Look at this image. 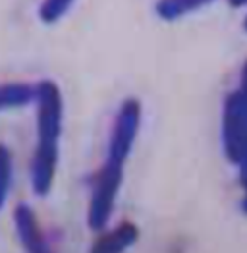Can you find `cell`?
I'll return each instance as SVG.
<instances>
[{
	"mask_svg": "<svg viewBox=\"0 0 247 253\" xmlns=\"http://www.w3.org/2000/svg\"><path fill=\"white\" fill-rule=\"evenodd\" d=\"M0 167H2V205H6L10 186H12V155H10V149L6 145H2Z\"/></svg>",
	"mask_w": 247,
	"mask_h": 253,
	"instance_id": "cell-10",
	"label": "cell"
},
{
	"mask_svg": "<svg viewBox=\"0 0 247 253\" xmlns=\"http://www.w3.org/2000/svg\"><path fill=\"white\" fill-rule=\"evenodd\" d=\"M240 169V182H242V188L244 191H247V159L238 167Z\"/></svg>",
	"mask_w": 247,
	"mask_h": 253,
	"instance_id": "cell-11",
	"label": "cell"
},
{
	"mask_svg": "<svg viewBox=\"0 0 247 253\" xmlns=\"http://www.w3.org/2000/svg\"><path fill=\"white\" fill-rule=\"evenodd\" d=\"M228 4H230L232 8H246L247 0H228Z\"/></svg>",
	"mask_w": 247,
	"mask_h": 253,
	"instance_id": "cell-12",
	"label": "cell"
},
{
	"mask_svg": "<svg viewBox=\"0 0 247 253\" xmlns=\"http://www.w3.org/2000/svg\"><path fill=\"white\" fill-rule=\"evenodd\" d=\"M220 131L226 159L240 167L247 159V58L240 70V84L224 99Z\"/></svg>",
	"mask_w": 247,
	"mask_h": 253,
	"instance_id": "cell-2",
	"label": "cell"
},
{
	"mask_svg": "<svg viewBox=\"0 0 247 253\" xmlns=\"http://www.w3.org/2000/svg\"><path fill=\"white\" fill-rule=\"evenodd\" d=\"M39 95L37 84H25V82H12L4 84L0 89V108H23L27 105H35Z\"/></svg>",
	"mask_w": 247,
	"mask_h": 253,
	"instance_id": "cell-7",
	"label": "cell"
},
{
	"mask_svg": "<svg viewBox=\"0 0 247 253\" xmlns=\"http://www.w3.org/2000/svg\"><path fill=\"white\" fill-rule=\"evenodd\" d=\"M37 87V143L29 163V184L35 195L44 197L52 191L60 161L64 101L60 87L52 80H41Z\"/></svg>",
	"mask_w": 247,
	"mask_h": 253,
	"instance_id": "cell-1",
	"label": "cell"
},
{
	"mask_svg": "<svg viewBox=\"0 0 247 253\" xmlns=\"http://www.w3.org/2000/svg\"><path fill=\"white\" fill-rule=\"evenodd\" d=\"M74 2L76 0H41V4L37 8V16L44 25H52L70 12Z\"/></svg>",
	"mask_w": 247,
	"mask_h": 253,
	"instance_id": "cell-9",
	"label": "cell"
},
{
	"mask_svg": "<svg viewBox=\"0 0 247 253\" xmlns=\"http://www.w3.org/2000/svg\"><path fill=\"white\" fill-rule=\"evenodd\" d=\"M122 182L124 165L112 163L106 159L91 182V193H89L87 214H85L89 230H93V232L106 230V224L110 222V216L116 209Z\"/></svg>",
	"mask_w": 247,
	"mask_h": 253,
	"instance_id": "cell-3",
	"label": "cell"
},
{
	"mask_svg": "<svg viewBox=\"0 0 247 253\" xmlns=\"http://www.w3.org/2000/svg\"><path fill=\"white\" fill-rule=\"evenodd\" d=\"M240 207H242V212H244V214H247V191H244V197H242Z\"/></svg>",
	"mask_w": 247,
	"mask_h": 253,
	"instance_id": "cell-13",
	"label": "cell"
},
{
	"mask_svg": "<svg viewBox=\"0 0 247 253\" xmlns=\"http://www.w3.org/2000/svg\"><path fill=\"white\" fill-rule=\"evenodd\" d=\"M242 27H244V31L247 33V16L244 18V23H242Z\"/></svg>",
	"mask_w": 247,
	"mask_h": 253,
	"instance_id": "cell-14",
	"label": "cell"
},
{
	"mask_svg": "<svg viewBox=\"0 0 247 253\" xmlns=\"http://www.w3.org/2000/svg\"><path fill=\"white\" fill-rule=\"evenodd\" d=\"M137 240H139L137 224L131 220H124L99 234V238L91 244L89 253H125L135 246Z\"/></svg>",
	"mask_w": 247,
	"mask_h": 253,
	"instance_id": "cell-6",
	"label": "cell"
},
{
	"mask_svg": "<svg viewBox=\"0 0 247 253\" xmlns=\"http://www.w3.org/2000/svg\"><path fill=\"white\" fill-rule=\"evenodd\" d=\"M141 116L143 108L141 101L129 97L124 99L112 120L110 135H108V147H106V159L118 165H125L131 151L135 147L139 127H141Z\"/></svg>",
	"mask_w": 247,
	"mask_h": 253,
	"instance_id": "cell-4",
	"label": "cell"
},
{
	"mask_svg": "<svg viewBox=\"0 0 247 253\" xmlns=\"http://www.w3.org/2000/svg\"><path fill=\"white\" fill-rule=\"evenodd\" d=\"M212 2L214 0H157L155 14L163 21H178Z\"/></svg>",
	"mask_w": 247,
	"mask_h": 253,
	"instance_id": "cell-8",
	"label": "cell"
},
{
	"mask_svg": "<svg viewBox=\"0 0 247 253\" xmlns=\"http://www.w3.org/2000/svg\"><path fill=\"white\" fill-rule=\"evenodd\" d=\"M14 228L25 253H54L50 242L42 232L39 218L31 205L18 203L14 209Z\"/></svg>",
	"mask_w": 247,
	"mask_h": 253,
	"instance_id": "cell-5",
	"label": "cell"
}]
</instances>
